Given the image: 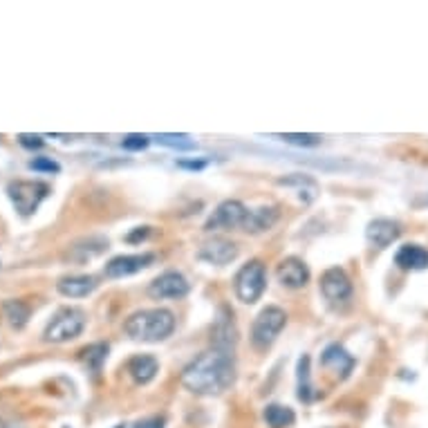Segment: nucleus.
Masks as SVG:
<instances>
[{
	"label": "nucleus",
	"instance_id": "2f4dec72",
	"mask_svg": "<svg viewBox=\"0 0 428 428\" xmlns=\"http://www.w3.org/2000/svg\"><path fill=\"white\" fill-rule=\"evenodd\" d=\"M137 428H162V422H157V419L144 422V424H137Z\"/></svg>",
	"mask_w": 428,
	"mask_h": 428
},
{
	"label": "nucleus",
	"instance_id": "2eb2a0df",
	"mask_svg": "<svg viewBox=\"0 0 428 428\" xmlns=\"http://www.w3.org/2000/svg\"><path fill=\"white\" fill-rule=\"evenodd\" d=\"M395 265L404 272H424L428 269V251L419 245H404L395 256Z\"/></svg>",
	"mask_w": 428,
	"mask_h": 428
},
{
	"label": "nucleus",
	"instance_id": "a211bd4d",
	"mask_svg": "<svg viewBox=\"0 0 428 428\" xmlns=\"http://www.w3.org/2000/svg\"><path fill=\"white\" fill-rule=\"evenodd\" d=\"M56 290L67 298H83L97 290V278L94 276H67V278L59 280Z\"/></svg>",
	"mask_w": 428,
	"mask_h": 428
},
{
	"label": "nucleus",
	"instance_id": "7c9ffc66",
	"mask_svg": "<svg viewBox=\"0 0 428 428\" xmlns=\"http://www.w3.org/2000/svg\"><path fill=\"white\" fill-rule=\"evenodd\" d=\"M177 166H180V168H193V170H199V168H204V166H207V162H177Z\"/></svg>",
	"mask_w": 428,
	"mask_h": 428
},
{
	"label": "nucleus",
	"instance_id": "dca6fc26",
	"mask_svg": "<svg viewBox=\"0 0 428 428\" xmlns=\"http://www.w3.org/2000/svg\"><path fill=\"white\" fill-rule=\"evenodd\" d=\"M278 209L276 207H260V209H253L247 213L245 218V224H242V229L247 234H263L267 229H272L278 220Z\"/></svg>",
	"mask_w": 428,
	"mask_h": 428
},
{
	"label": "nucleus",
	"instance_id": "9b49d317",
	"mask_svg": "<svg viewBox=\"0 0 428 428\" xmlns=\"http://www.w3.org/2000/svg\"><path fill=\"white\" fill-rule=\"evenodd\" d=\"M238 256V245L231 240H224V238H213L211 242H207V245H202V249H199L197 258L204 260L209 265H226L236 260Z\"/></svg>",
	"mask_w": 428,
	"mask_h": 428
},
{
	"label": "nucleus",
	"instance_id": "473e14b6",
	"mask_svg": "<svg viewBox=\"0 0 428 428\" xmlns=\"http://www.w3.org/2000/svg\"><path fill=\"white\" fill-rule=\"evenodd\" d=\"M0 428H23L18 424H11V422H0Z\"/></svg>",
	"mask_w": 428,
	"mask_h": 428
},
{
	"label": "nucleus",
	"instance_id": "7ed1b4c3",
	"mask_svg": "<svg viewBox=\"0 0 428 428\" xmlns=\"http://www.w3.org/2000/svg\"><path fill=\"white\" fill-rule=\"evenodd\" d=\"M287 325V314L285 309L269 305L265 307L258 317L253 321L251 327V344L258 350H267L274 346V341L278 339V334L282 332V327Z\"/></svg>",
	"mask_w": 428,
	"mask_h": 428
},
{
	"label": "nucleus",
	"instance_id": "a878e982",
	"mask_svg": "<svg viewBox=\"0 0 428 428\" xmlns=\"http://www.w3.org/2000/svg\"><path fill=\"white\" fill-rule=\"evenodd\" d=\"M155 139L160 141L162 146L177 148V150H193L195 148V141L189 135H157Z\"/></svg>",
	"mask_w": 428,
	"mask_h": 428
},
{
	"label": "nucleus",
	"instance_id": "f257e3e1",
	"mask_svg": "<svg viewBox=\"0 0 428 428\" xmlns=\"http://www.w3.org/2000/svg\"><path fill=\"white\" fill-rule=\"evenodd\" d=\"M236 379L231 352L213 348L182 370V386L195 395H220Z\"/></svg>",
	"mask_w": 428,
	"mask_h": 428
},
{
	"label": "nucleus",
	"instance_id": "39448f33",
	"mask_svg": "<svg viewBox=\"0 0 428 428\" xmlns=\"http://www.w3.org/2000/svg\"><path fill=\"white\" fill-rule=\"evenodd\" d=\"M83 327L85 314L77 307H65L48 323L43 336H45V341H52V344H65V341L77 339L83 332Z\"/></svg>",
	"mask_w": 428,
	"mask_h": 428
},
{
	"label": "nucleus",
	"instance_id": "6ab92c4d",
	"mask_svg": "<svg viewBox=\"0 0 428 428\" xmlns=\"http://www.w3.org/2000/svg\"><path fill=\"white\" fill-rule=\"evenodd\" d=\"M108 249V240L106 238H85V240H79V242H75L72 247H70V258L72 260H79V263H83V260H90V258H94V256H99V253H104Z\"/></svg>",
	"mask_w": 428,
	"mask_h": 428
},
{
	"label": "nucleus",
	"instance_id": "f03ea898",
	"mask_svg": "<svg viewBox=\"0 0 428 428\" xmlns=\"http://www.w3.org/2000/svg\"><path fill=\"white\" fill-rule=\"evenodd\" d=\"M126 334L133 341H141V344H157L173 334L175 330V317L168 309H141L128 317L124 325Z\"/></svg>",
	"mask_w": 428,
	"mask_h": 428
},
{
	"label": "nucleus",
	"instance_id": "423d86ee",
	"mask_svg": "<svg viewBox=\"0 0 428 428\" xmlns=\"http://www.w3.org/2000/svg\"><path fill=\"white\" fill-rule=\"evenodd\" d=\"M267 287V272L260 260H251L236 276V296L242 303H256Z\"/></svg>",
	"mask_w": 428,
	"mask_h": 428
},
{
	"label": "nucleus",
	"instance_id": "4be33fe9",
	"mask_svg": "<svg viewBox=\"0 0 428 428\" xmlns=\"http://www.w3.org/2000/svg\"><path fill=\"white\" fill-rule=\"evenodd\" d=\"M5 319L16 327V330H21V327H25L27 319H30V305L23 303V301H7L5 303Z\"/></svg>",
	"mask_w": 428,
	"mask_h": 428
},
{
	"label": "nucleus",
	"instance_id": "c756f323",
	"mask_svg": "<svg viewBox=\"0 0 428 428\" xmlns=\"http://www.w3.org/2000/svg\"><path fill=\"white\" fill-rule=\"evenodd\" d=\"M18 141H21V146H25V148H40L43 144H45L40 135H21Z\"/></svg>",
	"mask_w": 428,
	"mask_h": 428
},
{
	"label": "nucleus",
	"instance_id": "1a4fd4ad",
	"mask_svg": "<svg viewBox=\"0 0 428 428\" xmlns=\"http://www.w3.org/2000/svg\"><path fill=\"white\" fill-rule=\"evenodd\" d=\"M155 263V253H135V256H117L106 265L108 278H126Z\"/></svg>",
	"mask_w": 428,
	"mask_h": 428
},
{
	"label": "nucleus",
	"instance_id": "4468645a",
	"mask_svg": "<svg viewBox=\"0 0 428 428\" xmlns=\"http://www.w3.org/2000/svg\"><path fill=\"white\" fill-rule=\"evenodd\" d=\"M321 366L323 368H330L332 373H336L339 379H346L352 373V368H354V356H350L344 346L332 344V346H327L323 350Z\"/></svg>",
	"mask_w": 428,
	"mask_h": 428
},
{
	"label": "nucleus",
	"instance_id": "f3484780",
	"mask_svg": "<svg viewBox=\"0 0 428 428\" xmlns=\"http://www.w3.org/2000/svg\"><path fill=\"white\" fill-rule=\"evenodd\" d=\"M236 334L238 332H236V325H234L231 314H226V317H222V314H220L216 325H213V348L224 350V352H231L234 346H236V341H238Z\"/></svg>",
	"mask_w": 428,
	"mask_h": 428
},
{
	"label": "nucleus",
	"instance_id": "5701e85b",
	"mask_svg": "<svg viewBox=\"0 0 428 428\" xmlns=\"http://www.w3.org/2000/svg\"><path fill=\"white\" fill-rule=\"evenodd\" d=\"M280 184H285V187H298V191H301V199L303 202H312L314 197H317V182L314 180H307L303 175H296V177H287V180H280Z\"/></svg>",
	"mask_w": 428,
	"mask_h": 428
},
{
	"label": "nucleus",
	"instance_id": "f8f14e48",
	"mask_svg": "<svg viewBox=\"0 0 428 428\" xmlns=\"http://www.w3.org/2000/svg\"><path fill=\"white\" fill-rule=\"evenodd\" d=\"M276 278L282 287H290V290H301L307 285L309 280V269L303 260L298 258H285L278 269H276Z\"/></svg>",
	"mask_w": 428,
	"mask_h": 428
},
{
	"label": "nucleus",
	"instance_id": "9d476101",
	"mask_svg": "<svg viewBox=\"0 0 428 428\" xmlns=\"http://www.w3.org/2000/svg\"><path fill=\"white\" fill-rule=\"evenodd\" d=\"M148 294L160 301L162 298H184L189 294V280L177 272H166L150 282Z\"/></svg>",
	"mask_w": 428,
	"mask_h": 428
},
{
	"label": "nucleus",
	"instance_id": "412c9836",
	"mask_svg": "<svg viewBox=\"0 0 428 428\" xmlns=\"http://www.w3.org/2000/svg\"><path fill=\"white\" fill-rule=\"evenodd\" d=\"M265 422L269 428H290L296 422V415L290 406H280V404H269L265 408Z\"/></svg>",
	"mask_w": 428,
	"mask_h": 428
},
{
	"label": "nucleus",
	"instance_id": "c85d7f7f",
	"mask_svg": "<svg viewBox=\"0 0 428 428\" xmlns=\"http://www.w3.org/2000/svg\"><path fill=\"white\" fill-rule=\"evenodd\" d=\"M30 168L32 170H40V173H59L61 166L56 164L50 157H36V160L30 162Z\"/></svg>",
	"mask_w": 428,
	"mask_h": 428
},
{
	"label": "nucleus",
	"instance_id": "ddd939ff",
	"mask_svg": "<svg viewBox=\"0 0 428 428\" xmlns=\"http://www.w3.org/2000/svg\"><path fill=\"white\" fill-rule=\"evenodd\" d=\"M399 234H402V229H399V224L388 220V218H377L368 224L366 229V238L368 242L373 245L375 249H386L390 247L393 242L399 238Z\"/></svg>",
	"mask_w": 428,
	"mask_h": 428
},
{
	"label": "nucleus",
	"instance_id": "20e7f679",
	"mask_svg": "<svg viewBox=\"0 0 428 428\" xmlns=\"http://www.w3.org/2000/svg\"><path fill=\"white\" fill-rule=\"evenodd\" d=\"M7 195L21 216L27 218V216H32V213L40 207L43 199L50 195V187L45 182L18 180V182H11L7 187Z\"/></svg>",
	"mask_w": 428,
	"mask_h": 428
},
{
	"label": "nucleus",
	"instance_id": "393cba45",
	"mask_svg": "<svg viewBox=\"0 0 428 428\" xmlns=\"http://www.w3.org/2000/svg\"><path fill=\"white\" fill-rule=\"evenodd\" d=\"M106 356H108V346L106 344H94V346L83 350V361L92 368V373H99V370H101Z\"/></svg>",
	"mask_w": 428,
	"mask_h": 428
},
{
	"label": "nucleus",
	"instance_id": "0eeeda50",
	"mask_svg": "<svg viewBox=\"0 0 428 428\" xmlns=\"http://www.w3.org/2000/svg\"><path fill=\"white\" fill-rule=\"evenodd\" d=\"M247 207L238 202V199H224V202L213 211V216L207 220L204 231H218V229H236V226L245 224Z\"/></svg>",
	"mask_w": 428,
	"mask_h": 428
},
{
	"label": "nucleus",
	"instance_id": "b1692460",
	"mask_svg": "<svg viewBox=\"0 0 428 428\" xmlns=\"http://www.w3.org/2000/svg\"><path fill=\"white\" fill-rule=\"evenodd\" d=\"M298 399L309 402L312 399V386H309V356L298 359Z\"/></svg>",
	"mask_w": 428,
	"mask_h": 428
},
{
	"label": "nucleus",
	"instance_id": "cd10ccee",
	"mask_svg": "<svg viewBox=\"0 0 428 428\" xmlns=\"http://www.w3.org/2000/svg\"><path fill=\"white\" fill-rule=\"evenodd\" d=\"M148 144H150V137H146V135H126L121 141V146L126 150H144V148H148Z\"/></svg>",
	"mask_w": 428,
	"mask_h": 428
},
{
	"label": "nucleus",
	"instance_id": "6e6552de",
	"mask_svg": "<svg viewBox=\"0 0 428 428\" xmlns=\"http://www.w3.org/2000/svg\"><path fill=\"white\" fill-rule=\"evenodd\" d=\"M321 292L330 303H346L352 296V282L344 269L332 267L321 276Z\"/></svg>",
	"mask_w": 428,
	"mask_h": 428
},
{
	"label": "nucleus",
	"instance_id": "aec40b11",
	"mask_svg": "<svg viewBox=\"0 0 428 428\" xmlns=\"http://www.w3.org/2000/svg\"><path fill=\"white\" fill-rule=\"evenodd\" d=\"M157 370H160V363H157L155 356H148V354H139V356H135V359H131V363H128V373H131V377L137 383L153 381Z\"/></svg>",
	"mask_w": 428,
	"mask_h": 428
},
{
	"label": "nucleus",
	"instance_id": "bb28decb",
	"mask_svg": "<svg viewBox=\"0 0 428 428\" xmlns=\"http://www.w3.org/2000/svg\"><path fill=\"white\" fill-rule=\"evenodd\" d=\"M278 139H282L285 144H294V146H303V148H312L321 144L319 135H307V133H285V135H276Z\"/></svg>",
	"mask_w": 428,
	"mask_h": 428
}]
</instances>
